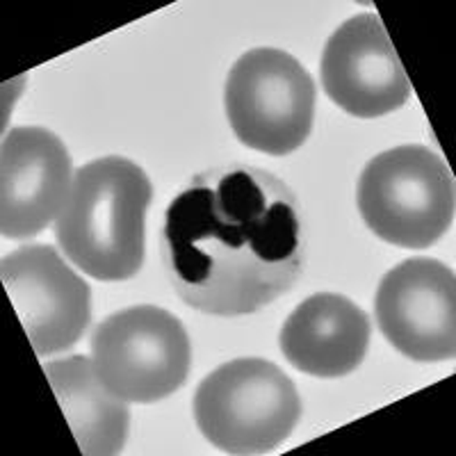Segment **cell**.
<instances>
[{"instance_id": "obj_5", "label": "cell", "mask_w": 456, "mask_h": 456, "mask_svg": "<svg viewBox=\"0 0 456 456\" xmlns=\"http://www.w3.org/2000/svg\"><path fill=\"white\" fill-rule=\"evenodd\" d=\"M235 137L267 156H290L315 119V83L299 60L279 48H254L233 64L224 92Z\"/></svg>"}, {"instance_id": "obj_10", "label": "cell", "mask_w": 456, "mask_h": 456, "mask_svg": "<svg viewBox=\"0 0 456 456\" xmlns=\"http://www.w3.org/2000/svg\"><path fill=\"white\" fill-rule=\"evenodd\" d=\"M71 156L55 133L16 126L0 149V233L35 238L62 213L73 183Z\"/></svg>"}, {"instance_id": "obj_2", "label": "cell", "mask_w": 456, "mask_h": 456, "mask_svg": "<svg viewBox=\"0 0 456 456\" xmlns=\"http://www.w3.org/2000/svg\"><path fill=\"white\" fill-rule=\"evenodd\" d=\"M153 185L142 167L105 156L73 174L55 219V240L78 270L96 281H128L144 263V217Z\"/></svg>"}, {"instance_id": "obj_3", "label": "cell", "mask_w": 456, "mask_h": 456, "mask_svg": "<svg viewBox=\"0 0 456 456\" xmlns=\"http://www.w3.org/2000/svg\"><path fill=\"white\" fill-rule=\"evenodd\" d=\"M301 418L292 379L265 358H235L208 374L194 393V420L226 454L274 452Z\"/></svg>"}, {"instance_id": "obj_4", "label": "cell", "mask_w": 456, "mask_h": 456, "mask_svg": "<svg viewBox=\"0 0 456 456\" xmlns=\"http://www.w3.org/2000/svg\"><path fill=\"white\" fill-rule=\"evenodd\" d=\"M356 199L370 231L402 249H427L454 222V176L422 144L374 156L358 178Z\"/></svg>"}, {"instance_id": "obj_7", "label": "cell", "mask_w": 456, "mask_h": 456, "mask_svg": "<svg viewBox=\"0 0 456 456\" xmlns=\"http://www.w3.org/2000/svg\"><path fill=\"white\" fill-rule=\"evenodd\" d=\"M374 317L399 354L436 363L456 354V279L436 258L399 263L379 283Z\"/></svg>"}, {"instance_id": "obj_1", "label": "cell", "mask_w": 456, "mask_h": 456, "mask_svg": "<svg viewBox=\"0 0 456 456\" xmlns=\"http://www.w3.org/2000/svg\"><path fill=\"white\" fill-rule=\"evenodd\" d=\"M299 201L281 178L251 165L203 171L169 203L165 272L187 306L251 315L295 288L304 272Z\"/></svg>"}, {"instance_id": "obj_11", "label": "cell", "mask_w": 456, "mask_h": 456, "mask_svg": "<svg viewBox=\"0 0 456 456\" xmlns=\"http://www.w3.org/2000/svg\"><path fill=\"white\" fill-rule=\"evenodd\" d=\"M370 320L352 299L333 292L308 297L281 329L288 363L320 379L352 374L370 347Z\"/></svg>"}, {"instance_id": "obj_8", "label": "cell", "mask_w": 456, "mask_h": 456, "mask_svg": "<svg viewBox=\"0 0 456 456\" xmlns=\"http://www.w3.org/2000/svg\"><path fill=\"white\" fill-rule=\"evenodd\" d=\"M0 276L37 356L67 352L92 320V290L55 247L26 244L0 263Z\"/></svg>"}, {"instance_id": "obj_6", "label": "cell", "mask_w": 456, "mask_h": 456, "mask_svg": "<svg viewBox=\"0 0 456 456\" xmlns=\"http://www.w3.org/2000/svg\"><path fill=\"white\" fill-rule=\"evenodd\" d=\"M92 361L117 397L151 404L185 384L192 345L176 315L144 304L114 313L94 329Z\"/></svg>"}, {"instance_id": "obj_9", "label": "cell", "mask_w": 456, "mask_h": 456, "mask_svg": "<svg viewBox=\"0 0 456 456\" xmlns=\"http://www.w3.org/2000/svg\"><path fill=\"white\" fill-rule=\"evenodd\" d=\"M329 99L358 119H377L411 99V83L377 14H358L329 37L320 64Z\"/></svg>"}, {"instance_id": "obj_12", "label": "cell", "mask_w": 456, "mask_h": 456, "mask_svg": "<svg viewBox=\"0 0 456 456\" xmlns=\"http://www.w3.org/2000/svg\"><path fill=\"white\" fill-rule=\"evenodd\" d=\"M44 372L80 452L87 456L119 454L128 438V402L105 388L92 358H60L44 363Z\"/></svg>"}]
</instances>
